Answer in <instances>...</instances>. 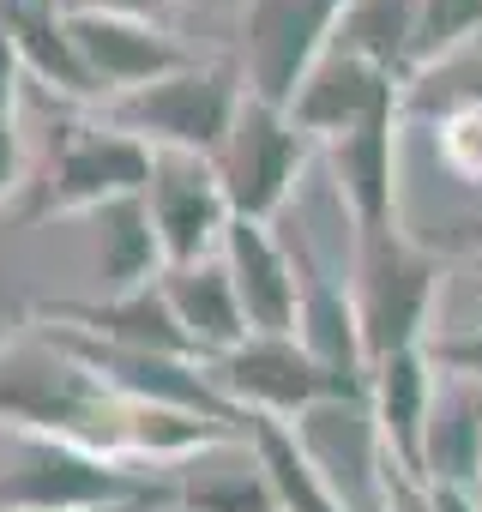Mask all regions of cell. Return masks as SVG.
I'll return each mask as SVG.
<instances>
[{
	"label": "cell",
	"mask_w": 482,
	"mask_h": 512,
	"mask_svg": "<svg viewBox=\"0 0 482 512\" xmlns=\"http://www.w3.org/2000/svg\"><path fill=\"white\" fill-rule=\"evenodd\" d=\"M0 428L19 440H67L79 452L115 458V464H181L211 446L248 440L229 422L133 404L115 386H103L85 362H73L49 338H19L0 350Z\"/></svg>",
	"instance_id": "6da1fadb"
},
{
	"label": "cell",
	"mask_w": 482,
	"mask_h": 512,
	"mask_svg": "<svg viewBox=\"0 0 482 512\" xmlns=\"http://www.w3.org/2000/svg\"><path fill=\"white\" fill-rule=\"evenodd\" d=\"M241 103H248V79L241 61H193L187 73H169L157 85H139L127 97L103 103V127L139 139L145 151H199L217 157Z\"/></svg>",
	"instance_id": "7a4b0ae2"
},
{
	"label": "cell",
	"mask_w": 482,
	"mask_h": 512,
	"mask_svg": "<svg viewBox=\"0 0 482 512\" xmlns=\"http://www.w3.org/2000/svg\"><path fill=\"white\" fill-rule=\"evenodd\" d=\"M440 278H446L440 253L422 247L410 229L356 235L350 296H356L368 362H386V356H404V350H428V320H434Z\"/></svg>",
	"instance_id": "3957f363"
},
{
	"label": "cell",
	"mask_w": 482,
	"mask_h": 512,
	"mask_svg": "<svg viewBox=\"0 0 482 512\" xmlns=\"http://www.w3.org/2000/svg\"><path fill=\"white\" fill-rule=\"evenodd\" d=\"M151 181V151L115 127H85V121H61L55 145L43 157V169L25 181L19 199V223H43V217H73V211H103L115 199L145 193Z\"/></svg>",
	"instance_id": "277c9868"
},
{
	"label": "cell",
	"mask_w": 482,
	"mask_h": 512,
	"mask_svg": "<svg viewBox=\"0 0 482 512\" xmlns=\"http://www.w3.org/2000/svg\"><path fill=\"white\" fill-rule=\"evenodd\" d=\"M19 470L0 476V512H103V506H175V482L79 452L67 440H19Z\"/></svg>",
	"instance_id": "5b68a950"
},
{
	"label": "cell",
	"mask_w": 482,
	"mask_h": 512,
	"mask_svg": "<svg viewBox=\"0 0 482 512\" xmlns=\"http://www.w3.org/2000/svg\"><path fill=\"white\" fill-rule=\"evenodd\" d=\"M356 0H248L241 13V79H248V97L290 109L296 91L308 85V73L332 55L344 19Z\"/></svg>",
	"instance_id": "8992f818"
},
{
	"label": "cell",
	"mask_w": 482,
	"mask_h": 512,
	"mask_svg": "<svg viewBox=\"0 0 482 512\" xmlns=\"http://www.w3.org/2000/svg\"><path fill=\"white\" fill-rule=\"evenodd\" d=\"M320 145L290 121V109H272L260 97L241 103L223 151H217V175H223V193H229V211L235 217H254V223H272L284 211V199L296 193L308 157Z\"/></svg>",
	"instance_id": "52a82bcc"
},
{
	"label": "cell",
	"mask_w": 482,
	"mask_h": 512,
	"mask_svg": "<svg viewBox=\"0 0 482 512\" xmlns=\"http://www.w3.org/2000/svg\"><path fill=\"white\" fill-rule=\"evenodd\" d=\"M145 211L157 223L163 260L169 266H199L223 253V235L235 223L217 157L199 151H151V181H145Z\"/></svg>",
	"instance_id": "ba28073f"
},
{
	"label": "cell",
	"mask_w": 482,
	"mask_h": 512,
	"mask_svg": "<svg viewBox=\"0 0 482 512\" xmlns=\"http://www.w3.org/2000/svg\"><path fill=\"white\" fill-rule=\"evenodd\" d=\"M211 386L241 410V416H272V422H296L320 404H344L338 386L320 374V362L302 350V338H248L229 356L205 362Z\"/></svg>",
	"instance_id": "9c48e42d"
},
{
	"label": "cell",
	"mask_w": 482,
	"mask_h": 512,
	"mask_svg": "<svg viewBox=\"0 0 482 512\" xmlns=\"http://www.w3.org/2000/svg\"><path fill=\"white\" fill-rule=\"evenodd\" d=\"M392 109H410V85H404L398 73H386L380 61H368V55L332 43V55H326V61L308 73V85L296 91L290 121L326 151V145L362 133L368 121L392 115Z\"/></svg>",
	"instance_id": "30bf717a"
},
{
	"label": "cell",
	"mask_w": 482,
	"mask_h": 512,
	"mask_svg": "<svg viewBox=\"0 0 482 512\" xmlns=\"http://www.w3.org/2000/svg\"><path fill=\"white\" fill-rule=\"evenodd\" d=\"M290 253H296V278H302L296 338H302V350L320 362V374L338 386V398H344L350 410H362V404H368V374H374V362H368V344H362L356 296L332 284V272L314 260L308 241H296Z\"/></svg>",
	"instance_id": "8fae6325"
},
{
	"label": "cell",
	"mask_w": 482,
	"mask_h": 512,
	"mask_svg": "<svg viewBox=\"0 0 482 512\" xmlns=\"http://www.w3.org/2000/svg\"><path fill=\"white\" fill-rule=\"evenodd\" d=\"M67 31H73V43H79L85 73L97 79V97H103V103L193 67V55H187L169 31H157L151 19H121V13H67Z\"/></svg>",
	"instance_id": "7c38bea8"
},
{
	"label": "cell",
	"mask_w": 482,
	"mask_h": 512,
	"mask_svg": "<svg viewBox=\"0 0 482 512\" xmlns=\"http://www.w3.org/2000/svg\"><path fill=\"white\" fill-rule=\"evenodd\" d=\"M223 266H229V284L241 296V314H248V332L296 338L302 278H296V253L272 235V223L235 217L229 235H223Z\"/></svg>",
	"instance_id": "4fadbf2b"
},
{
	"label": "cell",
	"mask_w": 482,
	"mask_h": 512,
	"mask_svg": "<svg viewBox=\"0 0 482 512\" xmlns=\"http://www.w3.org/2000/svg\"><path fill=\"white\" fill-rule=\"evenodd\" d=\"M440 374L428 350H404L374 362L368 374V410H374V452L392 458L404 476L422 482V452H428V422H434Z\"/></svg>",
	"instance_id": "5bb4252c"
},
{
	"label": "cell",
	"mask_w": 482,
	"mask_h": 512,
	"mask_svg": "<svg viewBox=\"0 0 482 512\" xmlns=\"http://www.w3.org/2000/svg\"><path fill=\"white\" fill-rule=\"evenodd\" d=\"M398 127H404V109H392V115L368 121L362 133L326 145V169L338 181V199H344L356 235L404 229V211H398Z\"/></svg>",
	"instance_id": "9a60e30c"
},
{
	"label": "cell",
	"mask_w": 482,
	"mask_h": 512,
	"mask_svg": "<svg viewBox=\"0 0 482 512\" xmlns=\"http://www.w3.org/2000/svg\"><path fill=\"white\" fill-rule=\"evenodd\" d=\"M49 326H73V332H91L103 344H121V350H145V356H175V362H199L193 338L181 332L169 296H163V278L145 284V290H127V296H103V302H43L37 308ZM205 368V362H199Z\"/></svg>",
	"instance_id": "2e32d148"
},
{
	"label": "cell",
	"mask_w": 482,
	"mask_h": 512,
	"mask_svg": "<svg viewBox=\"0 0 482 512\" xmlns=\"http://www.w3.org/2000/svg\"><path fill=\"white\" fill-rule=\"evenodd\" d=\"M0 25H7V43L19 55V73H31L43 91H61L73 103H103L97 79L79 61L61 0H0Z\"/></svg>",
	"instance_id": "e0dca14e"
},
{
	"label": "cell",
	"mask_w": 482,
	"mask_h": 512,
	"mask_svg": "<svg viewBox=\"0 0 482 512\" xmlns=\"http://www.w3.org/2000/svg\"><path fill=\"white\" fill-rule=\"evenodd\" d=\"M163 296L181 320V332L193 338L199 362H217L229 356L235 344H248V314H241V296L229 284V266H223V253L217 260H199V266H169L163 272Z\"/></svg>",
	"instance_id": "ac0fdd59"
},
{
	"label": "cell",
	"mask_w": 482,
	"mask_h": 512,
	"mask_svg": "<svg viewBox=\"0 0 482 512\" xmlns=\"http://www.w3.org/2000/svg\"><path fill=\"white\" fill-rule=\"evenodd\" d=\"M422 482L428 488H458V494L482 500V386L446 380V392L434 398Z\"/></svg>",
	"instance_id": "d6986e66"
},
{
	"label": "cell",
	"mask_w": 482,
	"mask_h": 512,
	"mask_svg": "<svg viewBox=\"0 0 482 512\" xmlns=\"http://www.w3.org/2000/svg\"><path fill=\"white\" fill-rule=\"evenodd\" d=\"M97 217V284L103 296H127V290H145L169 272L163 260V241H157V223L145 211V193L133 199H115Z\"/></svg>",
	"instance_id": "ffe728a7"
},
{
	"label": "cell",
	"mask_w": 482,
	"mask_h": 512,
	"mask_svg": "<svg viewBox=\"0 0 482 512\" xmlns=\"http://www.w3.org/2000/svg\"><path fill=\"white\" fill-rule=\"evenodd\" d=\"M248 446H254L260 470L272 476V488H278V506H284V512H344V500L332 494L326 470L314 464V452L296 440V428H290V422L248 416Z\"/></svg>",
	"instance_id": "44dd1931"
},
{
	"label": "cell",
	"mask_w": 482,
	"mask_h": 512,
	"mask_svg": "<svg viewBox=\"0 0 482 512\" xmlns=\"http://www.w3.org/2000/svg\"><path fill=\"white\" fill-rule=\"evenodd\" d=\"M175 512H284V506L248 446V458L229 470H199V458H193V470L175 476Z\"/></svg>",
	"instance_id": "7402d4cb"
},
{
	"label": "cell",
	"mask_w": 482,
	"mask_h": 512,
	"mask_svg": "<svg viewBox=\"0 0 482 512\" xmlns=\"http://www.w3.org/2000/svg\"><path fill=\"white\" fill-rule=\"evenodd\" d=\"M416 19H422V0H356L338 43L380 61L386 73H398L410 85V55H416Z\"/></svg>",
	"instance_id": "603a6c76"
},
{
	"label": "cell",
	"mask_w": 482,
	"mask_h": 512,
	"mask_svg": "<svg viewBox=\"0 0 482 512\" xmlns=\"http://www.w3.org/2000/svg\"><path fill=\"white\" fill-rule=\"evenodd\" d=\"M428 133L440 169H452L464 187H482V85H446L428 109Z\"/></svg>",
	"instance_id": "cb8c5ba5"
},
{
	"label": "cell",
	"mask_w": 482,
	"mask_h": 512,
	"mask_svg": "<svg viewBox=\"0 0 482 512\" xmlns=\"http://www.w3.org/2000/svg\"><path fill=\"white\" fill-rule=\"evenodd\" d=\"M482 37V0H422V19H416V55H410V91L440 73L446 61L470 55Z\"/></svg>",
	"instance_id": "d4e9b609"
},
{
	"label": "cell",
	"mask_w": 482,
	"mask_h": 512,
	"mask_svg": "<svg viewBox=\"0 0 482 512\" xmlns=\"http://www.w3.org/2000/svg\"><path fill=\"white\" fill-rule=\"evenodd\" d=\"M428 362H434V374H446V380H470V386H482V332H446V338H428Z\"/></svg>",
	"instance_id": "484cf974"
},
{
	"label": "cell",
	"mask_w": 482,
	"mask_h": 512,
	"mask_svg": "<svg viewBox=\"0 0 482 512\" xmlns=\"http://www.w3.org/2000/svg\"><path fill=\"white\" fill-rule=\"evenodd\" d=\"M25 193V151H19V121L0 115V211H7V199ZM7 229V223H0Z\"/></svg>",
	"instance_id": "4316f807"
},
{
	"label": "cell",
	"mask_w": 482,
	"mask_h": 512,
	"mask_svg": "<svg viewBox=\"0 0 482 512\" xmlns=\"http://www.w3.org/2000/svg\"><path fill=\"white\" fill-rule=\"evenodd\" d=\"M67 13H121V19H151L163 0H61Z\"/></svg>",
	"instance_id": "83f0119b"
},
{
	"label": "cell",
	"mask_w": 482,
	"mask_h": 512,
	"mask_svg": "<svg viewBox=\"0 0 482 512\" xmlns=\"http://www.w3.org/2000/svg\"><path fill=\"white\" fill-rule=\"evenodd\" d=\"M446 247H458V253H470V260H482V217L452 223V229H446Z\"/></svg>",
	"instance_id": "f1b7e54d"
},
{
	"label": "cell",
	"mask_w": 482,
	"mask_h": 512,
	"mask_svg": "<svg viewBox=\"0 0 482 512\" xmlns=\"http://www.w3.org/2000/svg\"><path fill=\"white\" fill-rule=\"evenodd\" d=\"M13 79H19V67H0V115H13Z\"/></svg>",
	"instance_id": "f546056e"
},
{
	"label": "cell",
	"mask_w": 482,
	"mask_h": 512,
	"mask_svg": "<svg viewBox=\"0 0 482 512\" xmlns=\"http://www.w3.org/2000/svg\"><path fill=\"white\" fill-rule=\"evenodd\" d=\"M103 512H157V506H103Z\"/></svg>",
	"instance_id": "4dcf8cb0"
},
{
	"label": "cell",
	"mask_w": 482,
	"mask_h": 512,
	"mask_svg": "<svg viewBox=\"0 0 482 512\" xmlns=\"http://www.w3.org/2000/svg\"><path fill=\"white\" fill-rule=\"evenodd\" d=\"M476 55H482V37H476Z\"/></svg>",
	"instance_id": "1f68e13d"
}]
</instances>
